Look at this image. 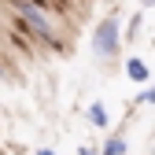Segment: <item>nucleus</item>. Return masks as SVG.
<instances>
[{"label": "nucleus", "instance_id": "f257e3e1", "mask_svg": "<svg viewBox=\"0 0 155 155\" xmlns=\"http://www.w3.org/2000/svg\"><path fill=\"white\" fill-rule=\"evenodd\" d=\"M92 48L100 55H114L118 52V18L107 15L100 26H96V37H92Z\"/></svg>", "mask_w": 155, "mask_h": 155}, {"label": "nucleus", "instance_id": "f03ea898", "mask_svg": "<svg viewBox=\"0 0 155 155\" xmlns=\"http://www.w3.org/2000/svg\"><path fill=\"white\" fill-rule=\"evenodd\" d=\"M18 11H22V18H26V22H30V30H33L37 37H41V41H52V26L45 22V15H41V11H37V8H30V4H26V0H22V4H18Z\"/></svg>", "mask_w": 155, "mask_h": 155}, {"label": "nucleus", "instance_id": "7ed1b4c3", "mask_svg": "<svg viewBox=\"0 0 155 155\" xmlns=\"http://www.w3.org/2000/svg\"><path fill=\"white\" fill-rule=\"evenodd\" d=\"M89 122L96 129H107V107L104 104H89Z\"/></svg>", "mask_w": 155, "mask_h": 155}, {"label": "nucleus", "instance_id": "20e7f679", "mask_svg": "<svg viewBox=\"0 0 155 155\" xmlns=\"http://www.w3.org/2000/svg\"><path fill=\"white\" fill-rule=\"evenodd\" d=\"M126 74L133 78V81H148V67H144V59H129V63H126Z\"/></svg>", "mask_w": 155, "mask_h": 155}, {"label": "nucleus", "instance_id": "39448f33", "mask_svg": "<svg viewBox=\"0 0 155 155\" xmlns=\"http://www.w3.org/2000/svg\"><path fill=\"white\" fill-rule=\"evenodd\" d=\"M100 155H126V140H122V137H111V140L104 144Z\"/></svg>", "mask_w": 155, "mask_h": 155}, {"label": "nucleus", "instance_id": "423d86ee", "mask_svg": "<svg viewBox=\"0 0 155 155\" xmlns=\"http://www.w3.org/2000/svg\"><path fill=\"white\" fill-rule=\"evenodd\" d=\"M137 100H140V104H155V85H151V89H144Z\"/></svg>", "mask_w": 155, "mask_h": 155}, {"label": "nucleus", "instance_id": "0eeeda50", "mask_svg": "<svg viewBox=\"0 0 155 155\" xmlns=\"http://www.w3.org/2000/svg\"><path fill=\"white\" fill-rule=\"evenodd\" d=\"M78 155H96V151H92V148H81V151H78Z\"/></svg>", "mask_w": 155, "mask_h": 155}, {"label": "nucleus", "instance_id": "6e6552de", "mask_svg": "<svg viewBox=\"0 0 155 155\" xmlns=\"http://www.w3.org/2000/svg\"><path fill=\"white\" fill-rule=\"evenodd\" d=\"M37 155H55V151H52V148H41V151H37Z\"/></svg>", "mask_w": 155, "mask_h": 155}, {"label": "nucleus", "instance_id": "1a4fd4ad", "mask_svg": "<svg viewBox=\"0 0 155 155\" xmlns=\"http://www.w3.org/2000/svg\"><path fill=\"white\" fill-rule=\"evenodd\" d=\"M140 4H144V8H151V4H155V0H140Z\"/></svg>", "mask_w": 155, "mask_h": 155}]
</instances>
